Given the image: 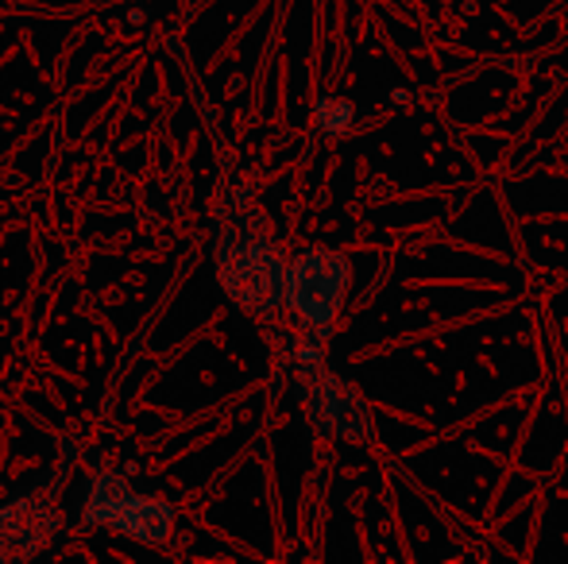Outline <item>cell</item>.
<instances>
[{
	"label": "cell",
	"instance_id": "obj_1",
	"mask_svg": "<svg viewBox=\"0 0 568 564\" xmlns=\"http://www.w3.org/2000/svg\"><path fill=\"white\" fill-rule=\"evenodd\" d=\"M344 286H348V264L337 252H306L298 264L291 267V279H286V298L298 309L306 321L329 325L333 314L341 309Z\"/></svg>",
	"mask_w": 568,
	"mask_h": 564
},
{
	"label": "cell",
	"instance_id": "obj_2",
	"mask_svg": "<svg viewBox=\"0 0 568 564\" xmlns=\"http://www.w3.org/2000/svg\"><path fill=\"white\" fill-rule=\"evenodd\" d=\"M109 488H113V499H105V491L93 495L90 519L93 522H109V526L124 530V534L140 537V542H163L166 530H171V511L159 506L155 499H135L120 488V480L105 475Z\"/></svg>",
	"mask_w": 568,
	"mask_h": 564
},
{
	"label": "cell",
	"instance_id": "obj_3",
	"mask_svg": "<svg viewBox=\"0 0 568 564\" xmlns=\"http://www.w3.org/2000/svg\"><path fill=\"white\" fill-rule=\"evenodd\" d=\"M317 124H322L329 136H341L352 124V105H344L337 98H325L322 105H317Z\"/></svg>",
	"mask_w": 568,
	"mask_h": 564
}]
</instances>
